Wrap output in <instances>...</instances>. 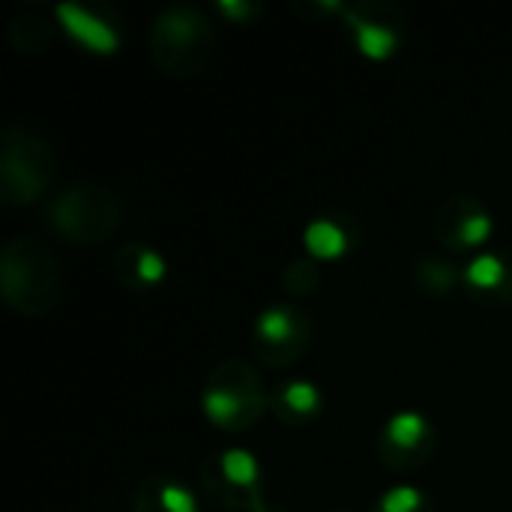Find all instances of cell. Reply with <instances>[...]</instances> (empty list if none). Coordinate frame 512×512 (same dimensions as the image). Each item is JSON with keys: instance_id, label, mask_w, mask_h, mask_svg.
<instances>
[{"instance_id": "1", "label": "cell", "mask_w": 512, "mask_h": 512, "mask_svg": "<svg viewBox=\"0 0 512 512\" xmlns=\"http://www.w3.org/2000/svg\"><path fill=\"white\" fill-rule=\"evenodd\" d=\"M0 291L18 315H48L63 297L60 258L30 234L12 237L0 258Z\"/></svg>"}, {"instance_id": "2", "label": "cell", "mask_w": 512, "mask_h": 512, "mask_svg": "<svg viewBox=\"0 0 512 512\" xmlns=\"http://www.w3.org/2000/svg\"><path fill=\"white\" fill-rule=\"evenodd\" d=\"M216 48V30L198 6H168L156 15L150 51L165 75H198Z\"/></svg>"}, {"instance_id": "3", "label": "cell", "mask_w": 512, "mask_h": 512, "mask_svg": "<svg viewBox=\"0 0 512 512\" xmlns=\"http://www.w3.org/2000/svg\"><path fill=\"white\" fill-rule=\"evenodd\" d=\"M51 228L78 246L105 243L123 222L120 198L96 183H75L66 186L60 195H54L48 207Z\"/></svg>"}, {"instance_id": "4", "label": "cell", "mask_w": 512, "mask_h": 512, "mask_svg": "<svg viewBox=\"0 0 512 512\" xmlns=\"http://www.w3.org/2000/svg\"><path fill=\"white\" fill-rule=\"evenodd\" d=\"M54 177V153L48 141L24 126H9L3 132L0 156V198L3 204H33L42 198Z\"/></svg>"}, {"instance_id": "5", "label": "cell", "mask_w": 512, "mask_h": 512, "mask_svg": "<svg viewBox=\"0 0 512 512\" xmlns=\"http://www.w3.org/2000/svg\"><path fill=\"white\" fill-rule=\"evenodd\" d=\"M267 408V393L261 378L240 360H225L213 369L210 384L204 390V414L210 423L243 432L261 420Z\"/></svg>"}, {"instance_id": "6", "label": "cell", "mask_w": 512, "mask_h": 512, "mask_svg": "<svg viewBox=\"0 0 512 512\" xmlns=\"http://www.w3.org/2000/svg\"><path fill=\"white\" fill-rule=\"evenodd\" d=\"M312 339V324L297 306H270L255 321V354L270 366L294 363Z\"/></svg>"}, {"instance_id": "7", "label": "cell", "mask_w": 512, "mask_h": 512, "mask_svg": "<svg viewBox=\"0 0 512 512\" xmlns=\"http://www.w3.org/2000/svg\"><path fill=\"white\" fill-rule=\"evenodd\" d=\"M495 231L489 210L474 195H453L435 216V237L456 252L483 246Z\"/></svg>"}, {"instance_id": "8", "label": "cell", "mask_w": 512, "mask_h": 512, "mask_svg": "<svg viewBox=\"0 0 512 512\" xmlns=\"http://www.w3.org/2000/svg\"><path fill=\"white\" fill-rule=\"evenodd\" d=\"M432 453V426L417 411L393 414L381 435V459L393 471H411Z\"/></svg>"}, {"instance_id": "9", "label": "cell", "mask_w": 512, "mask_h": 512, "mask_svg": "<svg viewBox=\"0 0 512 512\" xmlns=\"http://www.w3.org/2000/svg\"><path fill=\"white\" fill-rule=\"evenodd\" d=\"M345 24L354 33V45L360 48V54H366L369 60H384L399 48V24L402 21H387V12H393V6H378V3H357V6H345Z\"/></svg>"}, {"instance_id": "10", "label": "cell", "mask_w": 512, "mask_h": 512, "mask_svg": "<svg viewBox=\"0 0 512 512\" xmlns=\"http://www.w3.org/2000/svg\"><path fill=\"white\" fill-rule=\"evenodd\" d=\"M57 18L63 24V30L90 54H114L120 45V33L111 21H105L99 12L81 6V3H60Z\"/></svg>"}, {"instance_id": "11", "label": "cell", "mask_w": 512, "mask_h": 512, "mask_svg": "<svg viewBox=\"0 0 512 512\" xmlns=\"http://www.w3.org/2000/svg\"><path fill=\"white\" fill-rule=\"evenodd\" d=\"M114 273L117 279L132 288V291H141V288H150V285H159L168 273V264L165 258L147 246V243H126L117 255H114Z\"/></svg>"}, {"instance_id": "12", "label": "cell", "mask_w": 512, "mask_h": 512, "mask_svg": "<svg viewBox=\"0 0 512 512\" xmlns=\"http://www.w3.org/2000/svg\"><path fill=\"white\" fill-rule=\"evenodd\" d=\"M210 465L216 468L219 480L210 477V474H204V477H207L210 483L216 480L219 495H222V489H231V492L237 495V501H243V492L255 495V486H258V462H255V456H252L249 450H225V453H222L219 459H213Z\"/></svg>"}, {"instance_id": "13", "label": "cell", "mask_w": 512, "mask_h": 512, "mask_svg": "<svg viewBox=\"0 0 512 512\" xmlns=\"http://www.w3.org/2000/svg\"><path fill=\"white\" fill-rule=\"evenodd\" d=\"M462 282L474 291V294H498L504 297V291L512 288V267L507 264L504 255H477L465 270H462Z\"/></svg>"}, {"instance_id": "14", "label": "cell", "mask_w": 512, "mask_h": 512, "mask_svg": "<svg viewBox=\"0 0 512 512\" xmlns=\"http://www.w3.org/2000/svg\"><path fill=\"white\" fill-rule=\"evenodd\" d=\"M303 243H306V252L315 261H336V258H342L348 252L351 237L336 219H315V222L306 225Z\"/></svg>"}, {"instance_id": "15", "label": "cell", "mask_w": 512, "mask_h": 512, "mask_svg": "<svg viewBox=\"0 0 512 512\" xmlns=\"http://www.w3.org/2000/svg\"><path fill=\"white\" fill-rule=\"evenodd\" d=\"M276 408L282 417L306 420V417H315L321 411V393L312 381H291L279 390Z\"/></svg>"}, {"instance_id": "16", "label": "cell", "mask_w": 512, "mask_h": 512, "mask_svg": "<svg viewBox=\"0 0 512 512\" xmlns=\"http://www.w3.org/2000/svg\"><path fill=\"white\" fill-rule=\"evenodd\" d=\"M417 282L423 291L429 294H450L459 282H462V270H456L447 258H438V255H426L420 258L417 264Z\"/></svg>"}, {"instance_id": "17", "label": "cell", "mask_w": 512, "mask_h": 512, "mask_svg": "<svg viewBox=\"0 0 512 512\" xmlns=\"http://www.w3.org/2000/svg\"><path fill=\"white\" fill-rule=\"evenodd\" d=\"M18 33H24L21 39H12V45H15L18 51H42V48L51 42V27H48L42 18H33V15L12 21L9 36H18Z\"/></svg>"}, {"instance_id": "18", "label": "cell", "mask_w": 512, "mask_h": 512, "mask_svg": "<svg viewBox=\"0 0 512 512\" xmlns=\"http://www.w3.org/2000/svg\"><path fill=\"white\" fill-rule=\"evenodd\" d=\"M378 512H432L429 501L420 489L414 486H396L390 489L381 501H378Z\"/></svg>"}, {"instance_id": "19", "label": "cell", "mask_w": 512, "mask_h": 512, "mask_svg": "<svg viewBox=\"0 0 512 512\" xmlns=\"http://www.w3.org/2000/svg\"><path fill=\"white\" fill-rule=\"evenodd\" d=\"M153 489H156V498L165 507V512H198L195 495L186 486H180L174 480H153Z\"/></svg>"}, {"instance_id": "20", "label": "cell", "mask_w": 512, "mask_h": 512, "mask_svg": "<svg viewBox=\"0 0 512 512\" xmlns=\"http://www.w3.org/2000/svg\"><path fill=\"white\" fill-rule=\"evenodd\" d=\"M321 282V273L315 267V261H294L288 270H285V288L297 297H306L318 288Z\"/></svg>"}, {"instance_id": "21", "label": "cell", "mask_w": 512, "mask_h": 512, "mask_svg": "<svg viewBox=\"0 0 512 512\" xmlns=\"http://www.w3.org/2000/svg\"><path fill=\"white\" fill-rule=\"evenodd\" d=\"M132 512H165V507L159 504V498H156V489H153V480H147L141 489H138V495H135V507Z\"/></svg>"}, {"instance_id": "22", "label": "cell", "mask_w": 512, "mask_h": 512, "mask_svg": "<svg viewBox=\"0 0 512 512\" xmlns=\"http://www.w3.org/2000/svg\"><path fill=\"white\" fill-rule=\"evenodd\" d=\"M219 9H222L228 18H234V21H249V18L255 15V6H252L249 0H222Z\"/></svg>"}, {"instance_id": "23", "label": "cell", "mask_w": 512, "mask_h": 512, "mask_svg": "<svg viewBox=\"0 0 512 512\" xmlns=\"http://www.w3.org/2000/svg\"><path fill=\"white\" fill-rule=\"evenodd\" d=\"M255 512H267V510H264V507H261V504H255Z\"/></svg>"}]
</instances>
